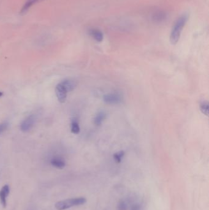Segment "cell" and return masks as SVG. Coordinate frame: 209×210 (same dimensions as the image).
Masks as SVG:
<instances>
[{
	"mask_svg": "<svg viewBox=\"0 0 209 210\" xmlns=\"http://www.w3.org/2000/svg\"><path fill=\"white\" fill-rule=\"evenodd\" d=\"M188 19V15L187 14H184L181 15L175 22L170 36V41L172 45H175L178 43L181 31L186 24Z\"/></svg>",
	"mask_w": 209,
	"mask_h": 210,
	"instance_id": "obj_1",
	"label": "cell"
},
{
	"mask_svg": "<svg viewBox=\"0 0 209 210\" xmlns=\"http://www.w3.org/2000/svg\"><path fill=\"white\" fill-rule=\"evenodd\" d=\"M87 202V200L84 197H77V198H68L66 200H61L58 202L55 207L56 209L58 210H65L70 208L71 207L82 205L85 204Z\"/></svg>",
	"mask_w": 209,
	"mask_h": 210,
	"instance_id": "obj_2",
	"label": "cell"
},
{
	"mask_svg": "<svg viewBox=\"0 0 209 210\" xmlns=\"http://www.w3.org/2000/svg\"><path fill=\"white\" fill-rule=\"evenodd\" d=\"M123 96L118 93H108L103 97V101L109 105H118L123 102Z\"/></svg>",
	"mask_w": 209,
	"mask_h": 210,
	"instance_id": "obj_3",
	"label": "cell"
},
{
	"mask_svg": "<svg viewBox=\"0 0 209 210\" xmlns=\"http://www.w3.org/2000/svg\"><path fill=\"white\" fill-rule=\"evenodd\" d=\"M36 122V118L34 115H30L26 118L20 123V130L23 132H28L33 127Z\"/></svg>",
	"mask_w": 209,
	"mask_h": 210,
	"instance_id": "obj_4",
	"label": "cell"
},
{
	"mask_svg": "<svg viewBox=\"0 0 209 210\" xmlns=\"http://www.w3.org/2000/svg\"><path fill=\"white\" fill-rule=\"evenodd\" d=\"M55 93L57 98L60 102L61 103L65 102L67 98V94L68 92L66 90V89L61 82L57 85L55 87Z\"/></svg>",
	"mask_w": 209,
	"mask_h": 210,
	"instance_id": "obj_5",
	"label": "cell"
},
{
	"mask_svg": "<svg viewBox=\"0 0 209 210\" xmlns=\"http://www.w3.org/2000/svg\"><path fill=\"white\" fill-rule=\"evenodd\" d=\"M10 192V188L9 185H4L0 190V203L1 205L6 208L7 206V198Z\"/></svg>",
	"mask_w": 209,
	"mask_h": 210,
	"instance_id": "obj_6",
	"label": "cell"
},
{
	"mask_svg": "<svg viewBox=\"0 0 209 210\" xmlns=\"http://www.w3.org/2000/svg\"><path fill=\"white\" fill-rule=\"evenodd\" d=\"M151 18L155 23L161 24L167 18V14L164 11H158L153 14Z\"/></svg>",
	"mask_w": 209,
	"mask_h": 210,
	"instance_id": "obj_7",
	"label": "cell"
},
{
	"mask_svg": "<svg viewBox=\"0 0 209 210\" xmlns=\"http://www.w3.org/2000/svg\"><path fill=\"white\" fill-rule=\"evenodd\" d=\"M50 164L54 167L58 169H63L66 166L65 160L61 157L55 156L50 160Z\"/></svg>",
	"mask_w": 209,
	"mask_h": 210,
	"instance_id": "obj_8",
	"label": "cell"
},
{
	"mask_svg": "<svg viewBox=\"0 0 209 210\" xmlns=\"http://www.w3.org/2000/svg\"><path fill=\"white\" fill-rule=\"evenodd\" d=\"M60 82L63 84V86L64 87L66 90L68 91V92L74 90L75 88L77 86L76 82L74 81L72 79H64Z\"/></svg>",
	"mask_w": 209,
	"mask_h": 210,
	"instance_id": "obj_9",
	"label": "cell"
},
{
	"mask_svg": "<svg viewBox=\"0 0 209 210\" xmlns=\"http://www.w3.org/2000/svg\"><path fill=\"white\" fill-rule=\"evenodd\" d=\"M89 34L95 41L98 42L103 41L104 36L101 31L98 29H91L89 30Z\"/></svg>",
	"mask_w": 209,
	"mask_h": 210,
	"instance_id": "obj_10",
	"label": "cell"
},
{
	"mask_svg": "<svg viewBox=\"0 0 209 210\" xmlns=\"http://www.w3.org/2000/svg\"><path fill=\"white\" fill-rule=\"evenodd\" d=\"M106 118V114L104 111H100L98 113L94 119V123L96 126H99L102 124L103 121Z\"/></svg>",
	"mask_w": 209,
	"mask_h": 210,
	"instance_id": "obj_11",
	"label": "cell"
},
{
	"mask_svg": "<svg viewBox=\"0 0 209 210\" xmlns=\"http://www.w3.org/2000/svg\"><path fill=\"white\" fill-rule=\"evenodd\" d=\"M40 1H41V0H27V2L23 5V8H22L20 14H23L26 13L28 11V9H30V8H31L34 4Z\"/></svg>",
	"mask_w": 209,
	"mask_h": 210,
	"instance_id": "obj_12",
	"label": "cell"
},
{
	"mask_svg": "<svg viewBox=\"0 0 209 210\" xmlns=\"http://www.w3.org/2000/svg\"><path fill=\"white\" fill-rule=\"evenodd\" d=\"M71 131L73 134L75 135L79 134L80 132V127L79 125V122L75 119H73L71 120Z\"/></svg>",
	"mask_w": 209,
	"mask_h": 210,
	"instance_id": "obj_13",
	"label": "cell"
},
{
	"mask_svg": "<svg viewBox=\"0 0 209 210\" xmlns=\"http://www.w3.org/2000/svg\"><path fill=\"white\" fill-rule=\"evenodd\" d=\"M200 109L202 114L207 116L209 115V103L207 102H204L201 103L200 105Z\"/></svg>",
	"mask_w": 209,
	"mask_h": 210,
	"instance_id": "obj_14",
	"label": "cell"
},
{
	"mask_svg": "<svg viewBox=\"0 0 209 210\" xmlns=\"http://www.w3.org/2000/svg\"><path fill=\"white\" fill-rule=\"evenodd\" d=\"M125 155V152L123 150H121V151H119L118 152H116L113 155V157H114V160L117 162V163H120L123 158Z\"/></svg>",
	"mask_w": 209,
	"mask_h": 210,
	"instance_id": "obj_15",
	"label": "cell"
},
{
	"mask_svg": "<svg viewBox=\"0 0 209 210\" xmlns=\"http://www.w3.org/2000/svg\"><path fill=\"white\" fill-rule=\"evenodd\" d=\"M127 209V203L126 202L121 200L118 205V210H126Z\"/></svg>",
	"mask_w": 209,
	"mask_h": 210,
	"instance_id": "obj_16",
	"label": "cell"
},
{
	"mask_svg": "<svg viewBox=\"0 0 209 210\" xmlns=\"http://www.w3.org/2000/svg\"><path fill=\"white\" fill-rule=\"evenodd\" d=\"M8 127V123L7 122H3L0 123V135L3 134Z\"/></svg>",
	"mask_w": 209,
	"mask_h": 210,
	"instance_id": "obj_17",
	"label": "cell"
},
{
	"mask_svg": "<svg viewBox=\"0 0 209 210\" xmlns=\"http://www.w3.org/2000/svg\"><path fill=\"white\" fill-rule=\"evenodd\" d=\"M131 210H140V206L139 204H135L131 207Z\"/></svg>",
	"mask_w": 209,
	"mask_h": 210,
	"instance_id": "obj_18",
	"label": "cell"
},
{
	"mask_svg": "<svg viewBox=\"0 0 209 210\" xmlns=\"http://www.w3.org/2000/svg\"><path fill=\"white\" fill-rule=\"evenodd\" d=\"M3 93L2 92H0V97H2V96H3Z\"/></svg>",
	"mask_w": 209,
	"mask_h": 210,
	"instance_id": "obj_19",
	"label": "cell"
}]
</instances>
